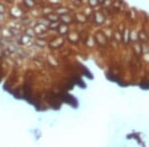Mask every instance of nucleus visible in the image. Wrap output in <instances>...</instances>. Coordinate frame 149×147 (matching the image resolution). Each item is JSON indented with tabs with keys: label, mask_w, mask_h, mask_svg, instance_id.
I'll list each match as a JSON object with an SVG mask.
<instances>
[]
</instances>
